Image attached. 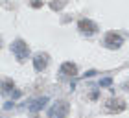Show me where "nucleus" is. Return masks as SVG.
<instances>
[{
	"mask_svg": "<svg viewBox=\"0 0 129 118\" xmlns=\"http://www.w3.org/2000/svg\"><path fill=\"white\" fill-rule=\"evenodd\" d=\"M11 50H13V54H15V57L19 59V61H24V59L28 57V54H30V48H28V44H26L22 39L13 41V44H11Z\"/></svg>",
	"mask_w": 129,
	"mask_h": 118,
	"instance_id": "1",
	"label": "nucleus"
},
{
	"mask_svg": "<svg viewBox=\"0 0 129 118\" xmlns=\"http://www.w3.org/2000/svg\"><path fill=\"white\" fill-rule=\"evenodd\" d=\"M100 85H111V78H105V79H102V81H100Z\"/></svg>",
	"mask_w": 129,
	"mask_h": 118,
	"instance_id": "10",
	"label": "nucleus"
},
{
	"mask_svg": "<svg viewBox=\"0 0 129 118\" xmlns=\"http://www.w3.org/2000/svg\"><path fill=\"white\" fill-rule=\"evenodd\" d=\"M31 6H33V8H39V6H41V0H33Z\"/></svg>",
	"mask_w": 129,
	"mask_h": 118,
	"instance_id": "11",
	"label": "nucleus"
},
{
	"mask_svg": "<svg viewBox=\"0 0 129 118\" xmlns=\"http://www.w3.org/2000/svg\"><path fill=\"white\" fill-rule=\"evenodd\" d=\"M125 109V103H124V100H120V98H113V100H109L107 102V111H116V113H122V111Z\"/></svg>",
	"mask_w": 129,
	"mask_h": 118,
	"instance_id": "6",
	"label": "nucleus"
},
{
	"mask_svg": "<svg viewBox=\"0 0 129 118\" xmlns=\"http://www.w3.org/2000/svg\"><path fill=\"white\" fill-rule=\"evenodd\" d=\"M13 81H9V79H4V92H9L11 88H13Z\"/></svg>",
	"mask_w": 129,
	"mask_h": 118,
	"instance_id": "9",
	"label": "nucleus"
},
{
	"mask_svg": "<svg viewBox=\"0 0 129 118\" xmlns=\"http://www.w3.org/2000/svg\"><path fill=\"white\" fill-rule=\"evenodd\" d=\"M78 30L81 33H87V35H92L98 30V24L96 22H92L90 19H81L79 22H78Z\"/></svg>",
	"mask_w": 129,
	"mask_h": 118,
	"instance_id": "4",
	"label": "nucleus"
},
{
	"mask_svg": "<svg viewBox=\"0 0 129 118\" xmlns=\"http://www.w3.org/2000/svg\"><path fill=\"white\" fill-rule=\"evenodd\" d=\"M46 67H48V55L46 54H37L33 57V68L37 72H43Z\"/></svg>",
	"mask_w": 129,
	"mask_h": 118,
	"instance_id": "5",
	"label": "nucleus"
},
{
	"mask_svg": "<svg viewBox=\"0 0 129 118\" xmlns=\"http://www.w3.org/2000/svg\"><path fill=\"white\" fill-rule=\"evenodd\" d=\"M59 70H61V74H63V76H76V74H78V67H76L74 63H70V61L63 63Z\"/></svg>",
	"mask_w": 129,
	"mask_h": 118,
	"instance_id": "7",
	"label": "nucleus"
},
{
	"mask_svg": "<svg viewBox=\"0 0 129 118\" xmlns=\"http://www.w3.org/2000/svg\"><path fill=\"white\" fill-rule=\"evenodd\" d=\"M68 111H70L68 102H55L54 107L50 109L48 116H50V118H64V116L68 114Z\"/></svg>",
	"mask_w": 129,
	"mask_h": 118,
	"instance_id": "2",
	"label": "nucleus"
},
{
	"mask_svg": "<svg viewBox=\"0 0 129 118\" xmlns=\"http://www.w3.org/2000/svg\"><path fill=\"white\" fill-rule=\"evenodd\" d=\"M46 102H48V98H46V96H44V98H39V100H35V102H33V105H30V111H31V113H35V111L43 109Z\"/></svg>",
	"mask_w": 129,
	"mask_h": 118,
	"instance_id": "8",
	"label": "nucleus"
},
{
	"mask_svg": "<svg viewBox=\"0 0 129 118\" xmlns=\"http://www.w3.org/2000/svg\"><path fill=\"white\" fill-rule=\"evenodd\" d=\"M124 44V37L122 35H118L116 32H111L105 35V46L111 50H116V48H120V46Z\"/></svg>",
	"mask_w": 129,
	"mask_h": 118,
	"instance_id": "3",
	"label": "nucleus"
}]
</instances>
